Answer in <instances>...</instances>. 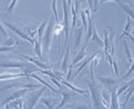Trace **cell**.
I'll return each instance as SVG.
<instances>
[{
  "instance_id": "ffe728a7",
  "label": "cell",
  "mask_w": 134,
  "mask_h": 109,
  "mask_svg": "<svg viewBox=\"0 0 134 109\" xmlns=\"http://www.w3.org/2000/svg\"><path fill=\"white\" fill-rule=\"evenodd\" d=\"M29 77H32V78H34V79H35V80H37L38 81H39L40 83H41V84H43V85L44 86H46V87H48L49 90H51L52 91H54V92H55V93H57V90L56 89H54V88L52 86H50L49 84L48 83V82H46L44 79H42L40 77H39L38 75H36V74H29Z\"/></svg>"
},
{
  "instance_id": "b9f144b4",
  "label": "cell",
  "mask_w": 134,
  "mask_h": 109,
  "mask_svg": "<svg viewBox=\"0 0 134 109\" xmlns=\"http://www.w3.org/2000/svg\"><path fill=\"white\" fill-rule=\"evenodd\" d=\"M0 35H2L3 36H8V33L6 32L5 29H3V27L2 26L1 23H0Z\"/></svg>"
},
{
  "instance_id": "277c9868",
  "label": "cell",
  "mask_w": 134,
  "mask_h": 109,
  "mask_svg": "<svg viewBox=\"0 0 134 109\" xmlns=\"http://www.w3.org/2000/svg\"><path fill=\"white\" fill-rule=\"evenodd\" d=\"M46 90V86H44L40 88V90L38 91H35L31 92L30 94H29V97L27 99V103H26V109H34L35 107V106L37 105L38 102L40 100L42 95L43 93Z\"/></svg>"
},
{
  "instance_id": "7402d4cb",
  "label": "cell",
  "mask_w": 134,
  "mask_h": 109,
  "mask_svg": "<svg viewBox=\"0 0 134 109\" xmlns=\"http://www.w3.org/2000/svg\"><path fill=\"white\" fill-rule=\"evenodd\" d=\"M29 77L28 74L25 73H17V74H1L0 75V81L2 80H8V79H14L18 77Z\"/></svg>"
},
{
  "instance_id": "52a82bcc",
  "label": "cell",
  "mask_w": 134,
  "mask_h": 109,
  "mask_svg": "<svg viewBox=\"0 0 134 109\" xmlns=\"http://www.w3.org/2000/svg\"><path fill=\"white\" fill-rule=\"evenodd\" d=\"M4 24H5L8 28H9V29H11V30H13L14 32H15L18 35H19L21 39L27 40L28 42H29V43H31V44H35V40H33L32 38H30L29 36L26 35H25V34H24L23 32H21V31L19 30V29H17L15 26H14V25H13V24H8V23H6V22L4 23Z\"/></svg>"
},
{
  "instance_id": "484cf974",
  "label": "cell",
  "mask_w": 134,
  "mask_h": 109,
  "mask_svg": "<svg viewBox=\"0 0 134 109\" xmlns=\"http://www.w3.org/2000/svg\"><path fill=\"white\" fill-rule=\"evenodd\" d=\"M35 53L38 57H42V40H35Z\"/></svg>"
},
{
  "instance_id": "30bf717a",
  "label": "cell",
  "mask_w": 134,
  "mask_h": 109,
  "mask_svg": "<svg viewBox=\"0 0 134 109\" xmlns=\"http://www.w3.org/2000/svg\"><path fill=\"white\" fill-rule=\"evenodd\" d=\"M63 85H65V86H66L68 88H70V90H72V91H74L75 92H76V93H78V94H81V95H82V96H88V92H87V91L86 90H83V89H81V88H78V87H76V86H75L74 85H72L71 83H70L68 81H65V80H60V81Z\"/></svg>"
},
{
  "instance_id": "e0dca14e",
  "label": "cell",
  "mask_w": 134,
  "mask_h": 109,
  "mask_svg": "<svg viewBox=\"0 0 134 109\" xmlns=\"http://www.w3.org/2000/svg\"><path fill=\"white\" fill-rule=\"evenodd\" d=\"M118 4L120 5V7L122 8L126 14H127V15L130 18L134 20V7L129 3H122L121 2H119Z\"/></svg>"
},
{
  "instance_id": "681fc988",
  "label": "cell",
  "mask_w": 134,
  "mask_h": 109,
  "mask_svg": "<svg viewBox=\"0 0 134 109\" xmlns=\"http://www.w3.org/2000/svg\"><path fill=\"white\" fill-rule=\"evenodd\" d=\"M10 104L9 103H7V104H5V109H10Z\"/></svg>"
},
{
  "instance_id": "5bb4252c",
  "label": "cell",
  "mask_w": 134,
  "mask_h": 109,
  "mask_svg": "<svg viewBox=\"0 0 134 109\" xmlns=\"http://www.w3.org/2000/svg\"><path fill=\"white\" fill-rule=\"evenodd\" d=\"M91 40L96 43V45H97L100 47H103L104 46V42L102 40V38L100 37V35H98L97 30H96V25L93 23V29H92V35L91 37Z\"/></svg>"
},
{
  "instance_id": "8fae6325",
  "label": "cell",
  "mask_w": 134,
  "mask_h": 109,
  "mask_svg": "<svg viewBox=\"0 0 134 109\" xmlns=\"http://www.w3.org/2000/svg\"><path fill=\"white\" fill-rule=\"evenodd\" d=\"M111 100H110V109H117L119 107L118 101H117V95H116V87L114 86L111 88Z\"/></svg>"
},
{
  "instance_id": "c3c4849f",
  "label": "cell",
  "mask_w": 134,
  "mask_h": 109,
  "mask_svg": "<svg viewBox=\"0 0 134 109\" xmlns=\"http://www.w3.org/2000/svg\"><path fill=\"white\" fill-rule=\"evenodd\" d=\"M66 2H67V5L69 6V8H70L71 4H72V2H71V0H66Z\"/></svg>"
},
{
  "instance_id": "e575fe53",
  "label": "cell",
  "mask_w": 134,
  "mask_h": 109,
  "mask_svg": "<svg viewBox=\"0 0 134 109\" xmlns=\"http://www.w3.org/2000/svg\"><path fill=\"white\" fill-rule=\"evenodd\" d=\"M16 44V40L14 37H10L5 41L4 45L5 46H14Z\"/></svg>"
},
{
  "instance_id": "1f68e13d",
  "label": "cell",
  "mask_w": 134,
  "mask_h": 109,
  "mask_svg": "<svg viewBox=\"0 0 134 109\" xmlns=\"http://www.w3.org/2000/svg\"><path fill=\"white\" fill-rule=\"evenodd\" d=\"M91 107L85 104H74L70 107H68L66 109H90Z\"/></svg>"
},
{
  "instance_id": "4dcf8cb0",
  "label": "cell",
  "mask_w": 134,
  "mask_h": 109,
  "mask_svg": "<svg viewBox=\"0 0 134 109\" xmlns=\"http://www.w3.org/2000/svg\"><path fill=\"white\" fill-rule=\"evenodd\" d=\"M52 9L54 15V19L55 22L59 24V19H58V11H57V0H52Z\"/></svg>"
},
{
  "instance_id": "60d3db41",
  "label": "cell",
  "mask_w": 134,
  "mask_h": 109,
  "mask_svg": "<svg viewBox=\"0 0 134 109\" xmlns=\"http://www.w3.org/2000/svg\"><path fill=\"white\" fill-rule=\"evenodd\" d=\"M50 81H51L54 85H55L56 86H58L59 88H62L61 85L60 84V82L58 81V80H56L55 78H53V77H50Z\"/></svg>"
},
{
  "instance_id": "ab89813d",
  "label": "cell",
  "mask_w": 134,
  "mask_h": 109,
  "mask_svg": "<svg viewBox=\"0 0 134 109\" xmlns=\"http://www.w3.org/2000/svg\"><path fill=\"white\" fill-rule=\"evenodd\" d=\"M72 69H73V65L71 64V65H70V66H69L68 73H67V75H66V80H65V81H70V80L71 73H72Z\"/></svg>"
},
{
  "instance_id": "83f0119b",
  "label": "cell",
  "mask_w": 134,
  "mask_h": 109,
  "mask_svg": "<svg viewBox=\"0 0 134 109\" xmlns=\"http://www.w3.org/2000/svg\"><path fill=\"white\" fill-rule=\"evenodd\" d=\"M104 51H105V56H107V54L109 53V46H110V44H109V37H108V33L107 30L104 31Z\"/></svg>"
},
{
  "instance_id": "d6986e66",
  "label": "cell",
  "mask_w": 134,
  "mask_h": 109,
  "mask_svg": "<svg viewBox=\"0 0 134 109\" xmlns=\"http://www.w3.org/2000/svg\"><path fill=\"white\" fill-rule=\"evenodd\" d=\"M25 64L21 62H6L0 64V68H24Z\"/></svg>"
},
{
  "instance_id": "f6af8a7d",
  "label": "cell",
  "mask_w": 134,
  "mask_h": 109,
  "mask_svg": "<svg viewBox=\"0 0 134 109\" xmlns=\"http://www.w3.org/2000/svg\"><path fill=\"white\" fill-rule=\"evenodd\" d=\"M107 2H116V3H118L121 1L120 0H99L100 3H107Z\"/></svg>"
},
{
  "instance_id": "f35d334b",
  "label": "cell",
  "mask_w": 134,
  "mask_h": 109,
  "mask_svg": "<svg viewBox=\"0 0 134 109\" xmlns=\"http://www.w3.org/2000/svg\"><path fill=\"white\" fill-rule=\"evenodd\" d=\"M112 69H113V71H115V74L116 75H119V72H118V68H117V65H116V61L115 59H113V62H112Z\"/></svg>"
},
{
  "instance_id": "9a60e30c",
  "label": "cell",
  "mask_w": 134,
  "mask_h": 109,
  "mask_svg": "<svg viewBox=\"0 0 134 109\" xmlns=\"http://www.w3.org/2000/svg\"><path fill=\"white\" fill-rule=\"evenodd\" d=\"M22 56L26 59V60H28L29 61L32 62L33 64H35V66H37L38 67H39V69H40V70H51V66L46 65V64H44V63L41 62L40 61H37V60H35V59H34L32 57H29V56H24V54Z\"/></svg>"
},
{
  "instance_id": "7a4b0ae2",
  "label": "cell",
  "mask_w": 134,
  "mask_h": 109,
  "mask_svg": "<svg viewBox=\"0 0 134 109\" xmlns=\"http://www.w3.org/2000/svg\"><path fill=\"white\" fill-rule=\"evenodd\" d=\"M88 86L91 94V98L93 101V107L94 109H102L103 107L102 104V96H100V92L99 91L98 88L96 86L95 80L91 81V82H88Z\"/></svg>"
},
{
  "instance_id": "f907efd6",
  "label": "cell",
  "mask_w": 134,
  "mask_h": 109,
  "mask_svg": "<svg viewBox=\"0 0 134 109\" xmlns=\"http://www.w3.org/2000/svg\"><path fill=\"white\" fill-rule=\"evenodd\" d=\"M133 102H134V99H133Z\"/></svg>"
},
{
  "instance_id": "ee69618b",
  "label": "cell",
  "mask_w": 134,
  "mask_h": 109,
  "mask_svg": "<svg viewBox=\"0 0 134 109\" xmlns=\"http://www.w3.org/2000/svg\"><path fill=\"white\" fill-rule=\"evenodd\" d=\"M126 36H127V37H128V39L130 40H131L132 41V43L134 45V36L132 35V32H130V33H127V35H126Z\"/></svg>"
},
{
  "instance_id": "cb8c5ba5",
  "label": "cell",
  "mask_w": 134,
  "mask_h": 109,
  "mask_svg": "<svg viewBox=\"0 0 134 109\" xmlns=\"http://www.w3.org/2000/svg\"><path fill=\"white\" fill-rule=\"evenodd\" d=\"M49 18H47L46 19L43 23H42L40 27L37 29V35H38V40H42V36H43L44 33V30L46 29V26H47V24L49 22Z\"/></svg>"
},
{
  "instance_id": "d4e9b609",
  "label": "cell",
  "mask_w": 134,
  "mask_h": 109,
  "mask_svg": "<svg viewBox=\"0 0 134 109\" xmlns=\"http://www.w3.org/2000/svg\"><path fill=\"white\" fill-rule=\"evenodd\" d=\"M124 49H125V51H126V56H127V61H128V64L131 65L133 60V56H132V50L130 49L129 45H127V41L124 40Z\"/></svg>"
},
{
  "instance_id": "f1b7e54d",
  "label": "cell",
  "mask_w": 134,
  "mask_h": 109,
  "mask_svg": "<svg viewBox=\"0 0 134 109\" xmlns=\"http://www.w3.org/2000/svg\"><path fill=\"white\" fill-rule=\"evenodd\" d=\"M127 91H128L127 92V96H126V99L124 101V102L121 104V107H122V109H125L126 108V105H127V102L129 101V99L131 98L132 95L133 94V92H134V84H133L132 86H131L128 88Z\"/></svg>"
},
{
  "instance_id": "7dc6e473",
  "label": "cell",
  "mask_w": 134,
  "mask_h": 109,
  "mask_svg": "<svg viewBox=\"0 0 134 109\" xmlns=\"http://www.w3.org/2000/svg\"><path fill=\"white\" fill-rule=\"evenodd\" d=\"M88 4H89V8L90 10L93 9V0H87Z\"/></svg>"
},
{
  "instance_id": "836d02e7",
  "label": "cell",
  "mask_w": 134,
  "mask_h": 109,
  "mask_svg": "<svg viewBox=\"0 0 134 109\" xmlns=\"http://www.w3.org/2000/svg\"><path fill=\"white\" fill-rule=\"evenodd\" d=\"M81 21H82V24H83V27L85 29H87V17H86V14H85V12L84 11H81Z\"/></svg>"
},
{
  "instance_id": "9c48e42d",
  "label": "cell",
  "mask_w": 134,
  "mask_h": 109,
  "mask_svg": "<svg viewBox=\"0 0 134 109\" xmlns=\"http://www.w3.org/2000/svg\"><path fill=\"white\" fill-rule=\"evenodd\" d=\"M100 50H97V51H96V53H94V54H92V56H91V57H89L88 59H86V60L85 61H84L81 66H80V67L77 69V70L75 71V73L73 75V77H71V81H72V80H74L75 77H77L78 74H79L80 72H81V71L84 68H85V67H86L88 64H90V63H91L92 61H93V59H94L96 56H97V54H100Z\"/></svg>"
},
{
  "instance_id": "44dd1931",
  "label": "cell",
  "mask_w": 134,
  "mask_h": 109,
  "mask_svg": "<svg viewBox=\"0 0 134 109\" xmlns=\"http://www.w3.org/2000/svg\"><path fill=\"white\" fill-rule=\"evenodd\" d=\"M61 95L63 96V98L60 101V103L56 107H54V109H60L61 107H63L65 105L69 102V100L71 99V97L74 96L71 93H68V92H61Z\"/></svg>"
},
{
  "instance_id": "d6a6232c",
  "label": "cell",
  "mask_w": 134,
  "mask_h": 109,
  "mask_svg": "<svg viewBox=\"0 0 134 109\" xmlns=\"http://www.w3.org/2000/svg\"><path fill=\"white\" fill-rule=\"evenodd\" d=\"M17 3H18V0H12L10 4L8 5V7L7 8V14H9V13H11L13 10L14 9V8L16 6Z\"/></svg>"
},
{
  "instance_id": "d590c367",
  "label": "cell",
  "mask_w": 134,
  "mask_h": 109,
  "mask_svg": "<svg viewBox=\"0 0 134 109\" xmlns=\"http://www.w3.org/2000/svg\"><path fill=\"white\" fill-rule=\"evenodd\" d=\"M133 70H134V61H132V64L130 65V67H129V69H128V70H127V72L123 75V77H122V78H127V77H129V75L133 72Z\"/></svg>"
},
{
  "instance_id": "bcb514c9",
  "label": "cell",
  "mask_w": 134,
  "mask_h": 109,
  "mask_svg": "<svg viewBox=\"0 0 134 109\" xmlns=\"http://www.w3.org/2000/svg\"><path fill=\"white\" fill-rule=\"evenodd\" d=\"M99 3V0H93V4H94V12L97 11V6Z\"/></svg>"
},
{
  "instance_id": "4fadbf2b",
  "label": "cell",
  "mask_w": 134,
  "mask_h": 109,
  "mask_svg": "<svg viewBox=\"0 0 134 109\" xmlns=\"http://www.w3.org/2000/svg\"><path fill=\"white\" fill-rule=\"evenodd\" d=\"M132 19L130 18L129 16H127V23L125 24V27L124 29H122V33H121V35H120V37L117 39V42H119L121 39H123L124 36H126L127 35V33H130L132 32Z\"/></svg>"
},
{
  "instance_id": "603a6c76",
  "label": "cell",
  "mask_w": 134,
  "mask_h": 109,
  "mask_svg": "<svg viewBox=\"0 0 134 109\" xmlns=\"http://www.w3.org/2000/svg\"><path fill=\"white\" fill-rule=\"evenodd\" d=\"M40 102L43 103L44 105H45L46 107L48 109H54V103L56 102V101H59L58 99H53L50 97H44V98H40Z\"/></svg>"
},
{
  "instance_id": "8d00e7d4",
  "label": "cell",
  "mask_w": 134,
  "mask_h": 109,
  "mask_svg": "<svg viewBox=\"0 0 134 109\" xmlns=\"http://www.w3.org/2000/svg\"><path fill=\"white\" fill-rule=\"evenodd\" d=\"M40 85H35V84H30V83H29V84H24V85H23L21 87H23V88H27V89L29 90H33V89H35V88H38V87H40Z\"/></svg>"
},
{
  "instance_id": "5b68a950",
  "label": "cell",
  "mask_w": 134,
  "mask_h": 109,
  "mask_svg": "<svg viewBox=\"0 0 134 109\" xmlns=\"http://www.w3.org/2000/svg\"><path fill=\"white\" fill-rule=\"evenodd\" d=\"M97 80L100 82H102L109 91H111V88L116 86L121 81L119 79L111 77H97Z\"/></svg>"
},
{
  "instance_id": "7bdbcfd3",
  "label": "cell",
  "mask_w": 134,
  "mask_h": 109,
  "mask_svg": "<svg viewBox=\"0 0 134 109\" xmlns=\"http://www.w3.org/2000/svg\"><path fill=\"white\" fill-rule=\"evenodd\" d=\"M79 6H80V2H79V0H75V12H76V14H79Z\"/></svg>"
},
{
  "instance_id": "74e56055",
  "label": "cell",
  "mask_w": 134,
  "mask_h": 109,
  "mask_svg": "<svg viewBox=\"0 0 134 109\" xmlns=\"http://www.w3.org/2000/svg\"><path fill=\"white\" fill-rule=\"evenodd\" d=\"M14 47V46H2V47H0V53L1 52H8V51H10Z\"/></svg>"
},
{
  "instance_id": "f546056e",
  "label": "cell",
  "mask_w": 134,
  "mask_h": 109,
  "mask_svg": "<svg viewBox=\"0 0 134 109\" xmlns=\"http://www.w3.org/2000/svg\"><path fill=\"white\" fill-rule=\"evenodd\" d=\"M70 10H71V14H72V29L75 28V24H76V21H77V14L75 10V7H74V4L72 3L70 6Z\"/></svg>"
},
{
  "instance_id": "ba28073f",
  "label": "cell",
  "mask_w": 134,
  "mask_h": 109,
  "mask_svg": "<svg viewBox=\"0 0 134 109\" xmlns=\"http://www.w3.org/2000/svg\"><path fill=\"white\" fill-rule=\"evenodd\" d=\"M70 43L66 44V47H65V52L64 54V58L62 60L61 63V70L62 71H65L68 69V66H69V61H70Z\"/></svg>"
},
{
  "instance_id": "4316f807",
  "label": "cell",
  "mask_w": 134,
  "mask_h": 109,
  "mask_svg": "<svg viewBox=\"0 0 134 109\" xmlns=\"http://www.w3.org/2000/svg\"><path fill=\"white\" fill-rule=\"evenodd\" d=\"M133 84H134V77L131 80V81H129L128 82H126L123 86H121L119 88L118 91H116V95H117V96H120L121 93H123V92H124L125 91H127L130 86L133 85Z\"/></svg>"
},
{
  "instance_id": "3957f363",
  "label": "cell",
  "mask_w": 134,
  "mask_h": 109,
  "mask_svg": "<svg viewBox=\"0 0 134 109\" xmlns=\"http://www.w3.org/2000/svg\"><path fill=\"white\" fill-rule=\"evenodd\" d=\"M62 8H63V27H64L65 38V44L64 46V50H63V53H64L65 49L66 47V44L69 42V12H70V8L68 5H67L66 0H62Z\"/></svg>"
},
{
  "instance_id": "ac0fdd59",
  "label": "cell",
  "mask_w": 134,
  "mask_h": 109,
  "mask_svg": "<svg viewBox=\"0 0 134 109\" xmlns=\"http://www.w3.org/2000/svg\"><path fill=\"white\" fill-rule=\"evenodd\" d=\"M87 45H88V44L86 43V44L81 49V50H80L79 53L77 54V56L73 59V61H72V65H73V66L76 65L78 62H80L81 61H82L84 58H86V54H86V47H87Z\"/></svg>"
},
{
  "instance_id": "2e32d148",
  "label": "cell",
  "mask_w": 134,
  "mask_h": 109,
  "mask_svg": "<svg viewBox=\"0 0 134 109\" xmlns=\"http://www.w3.org/2000/svg\"><path fill=\"white\" fill-rule=\"evenodd\" d=\"M107 29H110V35H108L109 37V44H110V46H109V53H110L111 56H114V37H115V32L113 28H111V26H107Z\"/></svg>"
},
{
  "instance_id": "6da1fadb",
  "label": "cell",
  "mask_w": 134,
  "mask_h": 109,
  "mask_svg": "<svg viewBox=\"0 0 134 109\" xmlns=\"http://www.w3.org/2000/svg\"><path fill=\"white\" fill-rule=\"evenodd\" d=\"M54 19L49 18V22L47 24V26L44 30V33L42 36V48L45 54H48L50 50V46H51V39L52 35L54 32Z\"/></svg>"
},
{
  "instance_id": "7c38bea8",
  "label": "cell",
  "mask_w": 134,
  "mask_h": 109,
  "mask_svg": "<svg viewBox=\"0 0 134 109\" xmlns=\"http://www.w3.org/2000/svg\"><path fill=\"white\" fill-rule=\"evenodd\" d=\"M83 31H84V27L80 26L75 31V44H74V49L75 50L77 47H79L82 41V37H83Z\"/></svg>"
},
{
  "instance_id": "816d5d0a",
  "label": "cell",
  "mask_w": 134,
  "mask_h": 109,
  "mask_svg": "<svg viewBox=\"0 0 134 109\" xmlns=\"http://www.w3.org/2000/svg\"><path fill=\"white\" fill-rule=\"evenodd\" d=\"M0 14H1V12H0Z\"/></svg>"
},
{
  "instance_id": "8992f818",
  "label": "cell",
  "mask_w": 134,
  "mask_h": 109,
  "mask_svg": "<svg viewBox=\"0 0 134 109\" xmlns=\"http://www.w3.org/2000/svg\"><path fill=\"white\" fill-rule=\"evenodd\" d=\"M29 91V90L27 89V88H23V87L21 88V89H19V90L15 91L14 92H13V93L9 96H8V97L6 98V100L2 103V106H4L5 104L9 103V102H13V101H15L17 99H19L21 96H23L24 94H26Z\"/></svg>"
}]
</instances>
